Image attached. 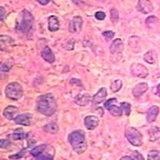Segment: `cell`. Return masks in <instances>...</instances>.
<instances>
[{
	"mask_svg": "<svg viewBox=\"0 0 160 160\" xmlns=\"http://www.w3.org/2000/svg\"><path fill=\"white\" fill-rule=\"evenodd\" d=\"M110 52L112 54H116V53H120L123 50V42H122L121 38H116L112 41V42L110 45L109 48Z\"/></svg>",
	"mask_w": 160,
	"mask_h": 160,
	"instance_id": "obj_12",
	"label": "cell"
},
{
	"mask_svg": "<svg viewBox=\"0 0 160 160\" xmlns=\"http://www.w3.org/2000/svg\"><path fill=\"white\" fill-rule=\"evenodd\" d=\"M48 145L47 144H41V145H38V146H37V147L33 148L32 150H31V152H30V153H31V155H32L33 157H38V155L41 154L43 151H44V149L47 148Z\"/></svg>",
	"mask_w": 160,
	"mask_h": 160,
	"instance_id": "obj_24",
	"label": "cell"
},
{
	"mask_svg": "<svg viewBox=\"0 0 160 160\" xmlns=\"http://www.w3.org/2000/svg\"><path fill=\"white\" fill-rule=\"evenodd\" d=\"M14 44V40L8 35H0V50L9 51Z\"/></svg>",
	"mask_w": 160,
	"mask_h": 160,
	"instance_id": "obj_8",
	"label": "cell"
},
{
	"mask_svg": "<svg viewBox=\"0 0 160 160\" xmlns=\"http://www.w3.org/2000/svg\"><path fill=\"white\" fill-rule=\"evenodd\" d=\"M116 102H117V99H116V98H110V99L107 100V101L104 102V108L106 109H108L111 105L114 104Z\"/></svg>",
	"mask_w": 160,
	"mask_h": 160,
	"instance_id": "obj_36",
	"label": "cell"
},
{
	"mask_svg": "<svg viewBox=\"0 0 160 160\" xmlns=\"http://www.w3.org/2000/svg\"><path fill=\"white\" fill-rule=\"evenodd\" d=\"M131 158H132V160H144L142 155L141 153H139L138 151H133L132 152Z\"/></svg>",
	"mask_w": 160,
	"mask_h": 160,
	"instance_id": "obj_33",
	"label": "cell"
},
{
	"mask_svg": "<svg viewBox=\"0 0 160 160\" xmlns=\"http://www.w3.org/2000/svg\"><path fill=\"white\" fill-rule=\"evenodd\" d=\"M106 17V14H105L104 12H102V11H98V12H96L95 13V18H96V19L100 20V21H102Z\"/></svg>",
	"mask_w": 160,
	"mask_h": 160,
	"instance_id": "obj_35",
	"label": "cell"
},
{
	"mask_svg": "<svg viewBox=\"0 0 160 160\" xmlns=\"http://www.w3.org/2000/svg\"><path fill=\"white\" fill-rule=\"evenodd\" d=\"M68 141L73 151L78 154H81L87 149V140L85 137V132L82 130H77L71 132L68 135Z\"/></svg>",
	"mask_w": 160,
	"mask_h": 160,
	"instance_id": "obj_2",
	"label": "cell"
},
{
	"mask_svg": "<svg viewBox=\"0 0 160 160\" xmlns=\"http://www.w3.org/2000/svg\"><path fill=\"white\" fill-rule=\"evenodd\" d=\"M107 89H106L105 88H100V89L97 92V93L92 97V102H94V103H97V104L101 103V102H103L105 100V98H107Z\"/></svg>",
	"mask_w": 160,
	"mask_h": 160,
	"instance_id": "obj_19",
	"label": "cell"
},
{
	"mask_svg": "<svg viewBox=\"0 0 160 160\" xmlns=\"http://www.w3.org/2000/svg\"><path fill=\"white\" fill-rule=\"evenodd\" d=\"M148 88V84L146 82L138 83V84L136 85V86L132 88V95H133L135 98L141 97V96L147 91Z\"/></svg>",
	"mask_w": 160,
	"mask_h": 160,
	"instance_id": "obj_16",
	"label": "cell"
},
{
	"mask_svg": "<svg viewBox=\"0 0 160 160\" xmlns=\"http://www.w3.org/2000/svg\"><path fill=\"white\" fill-rule=\"evenodd\" d=\"M159 113V108L157 105H153L148 110L147 112V121L148 122H154Z\"/></svg>",
	"mask_w": 160,
	"mask_h": 160,
	"instance_id": "obj_20",
	"label": "cell"
},
{
	"mask_svg": "<svg viewBox=\"0 0 160 160\" xmlns=\"http://www.w3.org/2000/svg\"><path fill=\"white\" fill-rule=\"evenodd\" d=\"M7 77V75H6V72H3L2 70L0 69V80H2L3 78Z\"/></svg>",
	"mask_w": 160,
	"mask_h": 160,
	"instance_id": "obj_42",
	"label": "cell"
},
{
	"mask_svg": "<svg viewBox=\"0 0 160 160\" xmlns=\"http://www.w3.org/2000/svg\"><path fill=\"white\" fill-rule=\"evenodd\" d=\"M74 102L77 103L78 105L79 106H82V107H84V106H87L90 102V95L87 92H84V93H80L77 96V97L74 98Z\"/></svg>",
	"mask_w": 160,
	"mask_h": 160,
	"instance_id": "obj_18",
	"label": "cell"
},
{
	"mask_svg": "<svg viewBox=\"0 0 160 160\" xmlns=\"http://www.w3.org/2000/svg\"><path fill=\"white\" fill-rule=\"evenodd\" d=\"M148 136L151 142H155L160 138V128L157 126L151 127L148 130Z\"/></svg>",
	"mask_w": 160,
	"mask_h": 160,
	"instance_id": "obj_21",
	"label": "cell"
},
{
	"mask_svg": "<svg viewBox=\"0 0 160 160\" xmlns=\"http://www.w3.org/2000/svg\"><path fill=\"white\" fill-rule=\"evenodd\" d=\"M148 160H160V151L158 150H152L148 154Z\"/></svg>",
	"mask_w": 160,
	"mask_h": 160,
	"instance_id": "obj_28",
	"label": "cell"
},
{
	"mask_svg": "<svg viewBox=\"0 0 160 160\" xmlns=\"http://www.w3.org/2000/svg\"><path fill=\"white\" fill-rule=\"evenodd\" d=\"M118 18H119V15H118V12L115 8H112L110 11V18H111V22L112 23H116V22L118 21Z\"/></svg>",
	"mask_w": 160,
	"mask_h": 160,
	"instance_id": "obj_30",
	"label": "cell"
},
{
	"mask_svg": "<svg viewBox=\"0 0 160 160\" xmlns=\"http://www.w3.org/2000/svg\"><path fill=\"white\" fill-rule=\"evenodd\" d=\"M99 123V119L98 118L94 116V115H90L87 116L84 118V125L88 130H93L98 127Z\"/></svg>",
	"mask_w": 160,
	"mask_h": 160,
	"instance_id": "obj_10",
	"label": "cell"
},
{
	"mask_svg": "<svg viewBox=\"0 0 160 160\" xmlns=\"http://www.w3.org/2000/svg\"><path fill=\"white\" fill-rule=\"evenodd\" d=\"M130 71L132 75L134 77L140 78H144L148 75V70L144 65L141 63H133L130 68Z\"/></svg>",
	"mask_w": 160,
	"mask_h": 160,
	"instance_id": "obj_6",
	"label": "cell"
},
{
	"mask_svg": "<svg viewBox=\"0 0 160 160\" xmlns=\"http://www.w3.org/2000/svg\"><path fill=\"white\" fill-rule=\"evenodd\" d=\"M125 137L133 146L138 147L142 144V136L140 132L134 128H128L125 131Z\"/></svg>",
	"mask_w": 160,
	"mask_h": 160,
	"instance_id": "obj_5",
	"label": "cell"
},
{
	"mask_svg": "<svg viewBox=\"0 0 160 160\" xmlns=\"http://www.w3.org/2000/svg\"><path fill=\"white\" fill-rule=\"evenodd\" d=\"M18 108L17 107L12 106V105H9L7 108H5L2 113H3V116L9 120H13L18 116Z\"/></svg>",
	"mask_w": 160,
	"mask_h": 160,
	"instance_id": "obj_14",
	"label": "cell"
},
{
	"mask_svg": "<svg viewBox=\"0 0 160 160\" xmlns=\"http://www.w3.org/2000/svg\"><path fill=\"white\" fill-rule=\"evenodd\" d=\"M59 20L56 16L52 15L48 19V28L51 32H56L59 29Z\"/></svg>",
	"mask_w": 160,
	"mask_h": 160,
	"instance_id": "obj_17",
	"label": "cell"
},
{
	"mask_svg": "<svg viewBox=\"0 0 160 160\" xmlns=\"http://www.w3.org/2000/svg\"><path fill=\"white\" fill-rule=\"evenodd\" d=\"M119 160H132V158L131 156H123Z\"/></svg>",
	"mask_w": 160,
	"mask_h": 160,
	"instance_id": "obj_43",
	"label": "cell"
},
{
	"mask_svg": "<svg viewBox=\"0 0 160 160\" xmlns=\"http://www.w3.org/2000/svg\"><path fill=\"white\" fill-rule=\"evenodd\" d=\"M121 109H122V112L125 115L128 116L130 114V112H131V105L127 102H121Z\"/></svg>",
	"mask_w": 160,
	"mask_h": 160,
	"instance_id": "obj_29",
	"label": "cell"
},
{
	"mask_svg": "<svg viewBox=\"0 0 160 160\" xmlns=\"http://www.w3.org/2000/svg\"><path fill=\"white\" fill-rule=\"evenodd\" d=\"M122 87V80L120 79H117L115 80L114 82H112V84L110 86V88L112 90L113 92H118Z\"/></svg>",
	"mask_w": 160,
	"mask_h": 160,
	"instance_id": "obj_26",
	"label": "cell"
},
{
	"mask_svg": "<svg viewBox=\"0 0 160 160\" xmlns=\"http://www.w3.org/2000/svg\"><path fill=\"white\" fill-rule=\"evenodd\" d=\"M155 94L157 95L158 97H160V83L156 86V88H155Z\"/></svg>",
	"mask_w": 160,
	"mask_h": 160,
	"instance_id": "obj_40",
	"label": "cell"
},
{
	"mask_svg": "<svg viewBox=\"0 0 160 160\" xmlns=\"http://www.w3.org/2000/svg\"><path fill=\"white\" fill-rule=\"evenodd\" d=\"M137 9L142 14L150 13L153 10V5L150 0H138Z\"/></svg>",
	"mask_w": 160,
	"mask_h": 160,
	"instance_id": "obj_7",
	"label": "cell"
},
{
	"mask_svg": "<svg viewBox=\"0 0 160 160\" xmlns=\"http://www.w3.org/2000/svg\"><path fill=\"white\" fill-rule=\"evenodd\" d=\"M28 137V134L23 132H15L11 135V138L13 140H22L24 139V138H27Z\"/></svg>",
	"mask_w": 160,
	"mask_h": 160,
	"instance_id": "obj_27",
	"label": "cell"
},
{
	"mask_svg": "<svg viewBox=\"0 0 160 160\" xmlns=\"http://www.w3.org/2000/svg\"><path fill=\"white\" fill-rule=\"evenodd\" d=\"M74 43H75L74 39L68 40V42L63 45V48L66 50L73 49V48H74Z\"/></svg>",
	"mask_w": 160,
	"mask_h": 160,
	"instance_id": "obj_31",
	"label": "cell"
},
{
	"mask_svg": "<svg viewBox=\"0 0 160 160\" xmlns=\"http://www.w3.org/2000/svg\"><path fill=\"white\" fill-rule=\"evenodd\" d=\"M48 146L41 154H39L38 157H36V160H53V158H54V148L49 145L48 149L47 152H46Z\"/></svg>",
	"mask_w": 160,
	"mask_h": 160,
	"instance_id": "obj_13",
	"label": "cell"
},
{
	"mask_svg": "<svg viewBox=\"0 0 160 160\" xmlns=\"http://www.w3.org/2000/svg\"><path fill=\"white\" fill-rule=\"evenodd\" d=\"M50 1H51V0H37V2H39L40 4H42V5L48 4Z\"/></svg>",
	"mask_w": 160,
	"mask_h": 160,
	"instance_id": "obj_41",
	"label": "cell"
},
{
	"mask_svg": "<svg viewBox=\"0 0 160 160\" xmlns=\"http://www.w3.org/2000/svg\"><path fill=\"white\" fill-rule=\"evenodd\" d=\"M5 94H6V97L8 98L17 101L22 97L23 89H22L21 84H19L18 82H12L6 86Z\"/></svg>",
	"mask_w": 160,
	"mask_h": 160,
	"instance_id": "obj_4",
	"label": "cell"
},
{
	"mask_svg": "<svg viewBox=\"0 0 160 160\" xmlns=\"http://www.w3.org/2000/svg\"><path fill=\"white\" fill-rule=\"evenodd\" d=\"M82 23H83V20H82V17H80V16L73 17L70 21L69 26H68L69 32L72 33L79 32L80 30L82 29Z\"/></svg>",
	"mask_w": 160,
	"mask_h": 160,
	"instance_id": "obj_9",
	"label": "cell"
},
{
	"mask_svg": "<svg viewBox=\"0 0 160 160\" xmlns=\"http://www.w3.org/2000/svg\"><path fill=\"white\" fill-rule=\"evenodd\" d=\"M37 110L46 116H51L57 110V102L51 93L41 95L37 99Z\"/></svg>",
	"mask_w": 160,
	"mask_h": 160,
	"instance_id": "obj_1",
	"label": "cell"
},
{
	"mask_svg": "<svg viewBox=\"0 0 160 160\" xmlns=\"http://www.w3.org/2000/svg\"><path fill=\"white\" fill-rule=\"evenodd\" d=\"M41 56L46 62L52 63L55 61V56L52 52V49L50 48L48 46H46L42 48V52H41Z\"/></svg>",
	"mask_w": 160,
	"mask_h": 160,
	"instance_id": "obj_15",
	"label": "cell"
},
{
	"mask_svg": "<svg viewBox=\"0 0 160 160\" xmlns=\"http://www.w3.org/2000/svg\"><path fill=\"white\" fill-rule=\"evenodd\" d=\"M157 18H155V17H153V16H151V17H148L147 18V19H146V24H148V26H149V24H150V22H151V23H153V22H157Z\"/></svg>",
	"mask_w": 160,
	"mask_h": 160,
	"instance_id": "obj_38",
	"label": "cell"
},
{
	"mask_svg": "<svg viewBox=\"0 0 160 160\" xmlns=\"http://www.w3.org/2000/svg\"><path fill=\"white\" fill-rule=\"evenodd\" d=\"M114 35H115L114 32H112V31H110V30L102 32V36H103V37H104L107 40H111L112 38H113Z\"/></svg>",
	"mask_w": 160,
	"mask_h": 160,
	"instance_id": "obj_32",
	"label": "cell"
},
{
	"mask_svg": "<svg viewBox=\"0 0 160 160\" xmlns=\"http://www.w3.org/2000/svg\"><path fill=\"white\" fill-rule=\"evenodd\" d=\"M23 155H24L23 152H18V153H16L15 155H11L9 158H22Z\"/></svg>",
	"mask_w": 160,
	"mask_h": 160,
	"instance_id": "obj_39",
	"label": "cell"
},
{
	"mask_svg": "<svg viewBox=\"0 0 160 160\" xmlns=\"http://www.w3.org/2000/svg\"><path fill=\"white\" fill-rule=\"evenodd\" d=\"M11 142L8 139H0V148H8L10 147Z\"/></svg>",
	"mask_w": 160,
	"mask_h": 160,
	"instance_id": "obj_34",
	"label": "cell"
},
{
	"mask_svg": "<svg viewBox=\"0 0 160 160\" xmlns=\"http://www.w3.org/2000/svg\"><path fill=\"white\" fill-rule=\"evenodd\" d=\"M145 62H147L149 64H153L157 60V54L154 51H148L143 56Z\"/></svg>",
	"mask_w": 160,
	"mask_h": 160,
	"instance_id": "obj_22",
	"label": "cell"
},
{
	"mask_svg": "<svg viewBox=\"0 0 160 160\" xmlns=\"http://www.w3.org/2000/svg\"><path fill=\"white\" fill-rule=\"evenodd\" d=\"M32 114L30 113H22V114L18 115L14 118L15 122L17 124L23 125V126H29L31 124V120H32Z\"/></svg>",
	"mask_w": 160,
	"mask_h": 160,
	"instance_id": "obj_11",
	"label": "cell"
},
{
	"mask_svg": "<svg viewBox=\"0 0 160 160\" xmlns=\"http://www.w3.org/2000/svg\"><path fill=\"white\" fill-rule=\"evenodd\" d=\"M33 25V16L27 9H23L19 14L16 22V29L22 33H28L31 31Z\"/></svg>",
	"mask_w": 160,
	"mask_h": 160,
	"instance_id": "obj_3",
	"label": "cell"
},
{
	"mask_svg": "<svg viewBox=\"0 0 160 160\" xmlns=\"http://www.w3.org/2000/svg\"><path fill=\"white\" fill-rule=\"evenodd\" d=\"M108 112L111 113V115L115 116V117H118V116H121V115H122V109H121V108L118 107L117 105H111V106L108 108Z\"/></svg>",
	"mask_w": 160,
	"mask_h": 160,
	"instance_id": "obj_25",
	"label": "cell"
},
{
	"mask_svg": "<svg viewBox=\"0 0 160 160\" xmlns=\"http://www.w3.org/2000/svg\"><path fill=\"white\" fill-rule=\"evenodd\" d=\"M6 16V10L3 7H0V22H2Z\"/></svg>",
	"mask_w": 160,
	"mask_h": 160,
	"instance_id": "obj_37",
	"label": "cell"
},
{
	"mask_svg": "<svg viewBox=\"0 0 160 160\" xmlns=\"http://www.w3.org/2000/svg\"><path fill=\"white\" fill-rule=\"evenodd\" d=\"M43 130L46 132H48L51 134H55L58 131V126L56 122H49V123L44 125Z\"/></svg>",
	"mask_w": 160,
	"mask_h": 160,
	"instance_id": "obj_23",
	"label": "cell"
}]
</instances>
